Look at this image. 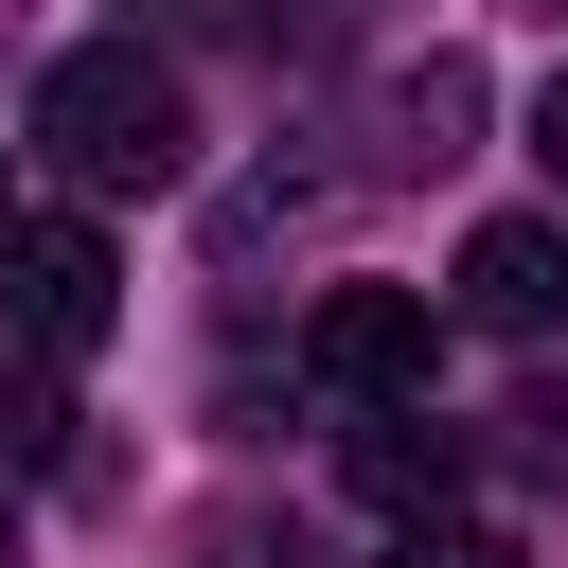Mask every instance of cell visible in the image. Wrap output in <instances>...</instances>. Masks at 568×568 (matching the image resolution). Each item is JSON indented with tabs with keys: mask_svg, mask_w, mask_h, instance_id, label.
Masks as SVG:
<instances>
[{
	"mask_svg": "<svg viewBox=\"0 0 568 568\" xmlns=\"http://www.w3.org/2000/svg\"><path fill=\"white\" fill-rule=\"evenodd\" d=\"M36 160L89 178V195H160V178L195 160V106H178V71H160L142 36H89V53L36 71Z\"/></svg>",
	"mask_w": 568,
	"mask_h": 568,
	"instance_id": "obj_1",
	"label": "cell"
},
{
	"mask_svg": "<svg viewBox=\"0 0 568 568\" xmlns=\"http://www.w3.org/2000/svg\"><path fill=\"white\" fill-rule=\"evenodd\" d=\"M106 320H124L106 231H89V213H18V231H0V337H18V355H89Z\"/></svg>",
	"mask_w": 568,
	"mask_h": 568,
	"instance_id": "obj_2",
	"label": "cell"
},
{
	"mask_svg": "<svg viewBox=\"0 0 568 568\" xmlns=\"http://www.w3.org/2000/svg\"><path fill=\"white\" fill-rule=\"evenodd\" d=\"M302 355H320L337 390H373V408H426V373H444V302H426V284H320Z\"/></svg>",
	"mask_w": 568,
	"mask_h": 568,
	"instance_id": "obj_3",
	"label": "cell"
},
{
	"mask_svg": "<svg viewBox=\"0 0 568 568\" xmlns=\"http://www.w3.org/2000/svg\"><path fill=\"white\" fill-rule=\"evenodd\" d=\"M462 320H497V337H550V320H568V231H532V213H479V231H462Z\"/></svg>",
	"mask_w": 568,
	"mask_h": 568,
	"instance_id": "obj_4",
	"label": "cell"
},
{
	"mask_svg": "<svg viewBox=\"0 0 568 568\" xmlns=\"http://www.w3.org/2000/svg\"><path fill=\"white\" fill-rule=\"evenodd\" d=\"M462 479V426H426V408H373L355 426V497H390V515H426Z\"/></svg>",
	"mask_w": 568,
	"mask_h": 568,
	"instance_id": "obj_5",
	"label": "cell"
},
{
	"mask_svg": "<svg viewBox=\"0 0 568 568\" xmlns=\"http://www.w3.org/2000/svg\"><path fill=\"white\" fill-rule=\"evenodd\" d=\"M390 568H515V532H462V515H408V550Z\"/></svg>",
	"mask_w": 568,
	"mask_h": 568,
	"instance_id": "obj_6",
	"label": "cell"
},
{
	"mask_svg": "<svg viewBox=\"0 0 568 568\" xmlns=\"http://www.w3.org/2000/svg\"><path fill=\"white\" fill-rule=\"evenodd\" d=\"M532 160H550V178H568V71H550V89H532Z\"/></svg>",
	"mask_w": 568,
	"mask_h": 568,
	"instance_id": "obj_7",
	"label": "cell"
},
{
	"mask_svg": "<svg viewBox=\"0 0 568 568\" xmlns=\"http://www.w3.org/2000/svg\"><path fill=\"white\" fill-rule=\"evenodd\" d=\"M0 568H18V515H0Z\"/></svg>",
	"mask_w": 568,
	"mask_h": 568,
	"instance_id": "obj_8",
	"label": "cell"
},
{
	"mask_svg": "<svg viewBox=\"0 0 568 568\" xmlns=\"http://www.w3.org/2000/svg\"><path fill=\"white\" fill-rule=\"evenodd\" d=\"M0 231H18V195H0Z\"/></svg>",
	"mask_w": 568,
	"mask_h": 568,
	"instance_id": "obj_9",
	"label": "cell"
}]
</instances>
